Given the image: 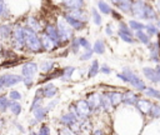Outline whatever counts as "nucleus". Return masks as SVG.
<instances>
[{"label":"nucleus","instance_id":"25","mask_svg":"<svg viewBox=\"0 0 160 135\" xmlns=\"http://www.w3.org/2000/svg\"><path fill=\"white\" fill-rule=\"evenodd\" d=\"M91 131V122L86 119L80 121V132H90Z\"/></svg>","mask_w":160,"mask_h":135},{"label":"nucleus","instance_id":"1","mask_svg":"<svg viewBox=\"0 0 160 135\" xmlns=\"http://www.w3.org/2000/svg\"><path fill=\"white\" fill-rule=\"evenodd\" d=\"M24 35H25V45L34 52H40L44 48L41 44V39L38 36L36 31H34L32 29L24 28Z\"/></svg>","mask_w":160,"mask_h":135},{"label":"nucleus","instance_id":"28","mask_svg":"<svg viewBox=\"0 0 160 135\" xmlns=\"http://www.w3.org/2000/svg\"><path fill=\"white\" fill-rule=\"evenodd\" d=\"M74 68L72 66H68V68H64V71H62V75H61V80H64V81H66V80H70V78H71V75H72V72H74Z\"/></svg>","mask_w":160,"mask_h":135},{"label":"nucleus","instance_id":"7","mask_svg":"<svg viewBox=\"0 0 160 135\" xmlns=\"http://www.w3.org/2000/svg\"><path fill=\"white\" fill-rule=\"evenodd\" d=\"M65 20H66V22H68L72 29H75V30H82L84 26H85V24H86L85 21L74 19V18H71V16L68 15V14H65Z\"/></svg>","mask_w":160,"mask_h":135},{"label":"nucleus","instance_id":"33","mask_svg":"<svg viewBox=\"0 0 160 135\" xmlns=\"http://www.w3.org/2000/svg\"><path fill=\"white\" fill-rule=\"evenodd\" d=\"M129 25H130V28L134 29V30H144V29H146L141 22H138V21H135V20H130V21H129Z\"/></svg>","mask_w":160,"mask_h":135},{"label":"nucleus","instance_id":"52","mask_svg":"<svg viewBox=\"0 0 160 135\" xmlns=\"http://www.w3.org/2000/svg\"><path fill=\"white\" fill-rule=\"evenodd\" d=\"M159 26H160V21H159Z\"/></svg>","mask_w":160,"mask_h":135},{"label":"nucleus","instance_id":"2","mask_svg":"<svg viewBox=\"0 0 160 135\" xmlns=\"http://www.w3.org/2000/svg\"><path fill=\"white\" fill-rule=\"evenodd\" d=\"M71 29H72V28L66 22V20H59V22H58L59 41L56 42V48H58V46H62V45L70 42V39H71V36H72Z\"/></svg>","mask_w":160,"mask_h":135},{"label":"nucleus","instance_id":"51","mask_svg":"<svg viewBox=\"0 0 160 135\" xmlns=\"http://www.w3.org/2000/svg\"><path fill=\"white\" fill-rule=\"evenodd\" d=\"M94 134H102V131H101V130H95Z\"/></svg>","mask_w":160,"mask_h":135},{"label":"nucleus","instance_id":"48","mask_svg":"<svg viewBox=\"0 0 160 135\" xmlns=\"http://www.w3.org/2000/svg\"><path fill=\"white\" fill-rule=\"evenodd\" d=\"M58 102H59V100H54V101H51V102H50V104L46 106V108H48V110H51V109H54V106H55Z\"/></svg>","mask_w":160,"mask_h":135},{"label":"nucleus","instance_id":"44","mask_svg":"<svg viewBox=\"0 0 160 135\" xmlns=\"http://www.w3.org/2000/svg\"><path fill=\"white\" fill-rule=\"evenodd\" d=\"M4 56H5V59H11V58L16 59V54L12 52V51H10V50H5L4 51Z\"/></svg>","mask_w":160,"mask_h":135},{"label":"nucleus","instance_id":"15","mask_svg":"<svg viewBox=\"0 0 160 135\" xmlns=\"http://www.w3.org/2000/svg\"><path fill=\"white\" fill-rule=\"evenodd\" d=\"M41 90H42V95H44V98H48V99L52 98V96L58 92L56 86H54L52 84H48V85H45Z\"/></svg>","mask_w":160,"mask_h":135},{"label":"nucleus","instance_id":"12","mask_svg":"<svg viewBox=\"0 0 160 135\" xmlns=\"http://www.w3.org/2000/svg\"><path fill=\"white\" fill-rule=\"evenodd\" d=\"M68 15H70V16H71V18H74V19H78V20H81V21H85V22H86V20H88V15H86V12L82 10V8H81V9L69 10Z\"/></svg>","mask_w":160,"mask_h":135},{"label":"nucleus","instance_id":"3","mask_svg":"<svg viewBox=\"0 0 160 135\" xmlns=\"http://www.w3.org/2000/svg\"><path fill=\"white\" fill-rule=\"evenodd\" d=\"M11 41H12V46L14 49L18 50H22L25 45V35H24V29L21 28V25L16 24L12 28V34H11Z\"/></svg>","mask_w":160,"mask_h":135},{"label":"nucleus","instance_id":"30","mask_svg":"<svg viewBox=\"0 0 160 135\" xmlns=\"http://www.w3.org/2000/svg\"><path fill=\"white\" fill-rule=\"evenodd\" d=\"M98 6H99L100 11L104 12V14H110V12L112 11V10L110 9V6H109L105 1H102V0H99V1H98Z\"/></svg>","mask_w":160,"mask_h":135},{"label":"nucleus","instance_id":"37","mask_svg":"<svg viewBox=\"0 0 160 135\" xmlns=\"http://www.w3.org/2000/svg\"><path fill=\"white\" fill-rule=\"evenodd\" d=\"M9 99L10 100H20L21 99V94L19 92V91H16V90H11L10 92H9Z\"/></svg>","mask_w":160,"mask_h":135},{"label":"nucleus","instance_id":"26","mask_svg":"<svg viewBox=\"0 0 160 135\" xmlns=\"http://www.w3.org/2000/svg\"><path fill=\"white\" fill-rule=\"evenodd\" d=\"M92 50L96 54H102L105 51V44H104V41L102 40H96L95 44H94V49Z\"/></svg>","mask_w":160,"mask_h":135},{"label":"nucleus","instance_id":"38","mask_svg":"<svg viewBox=\"0 0 160 135\" xmlns=\"http://www.w3.org/2000/svg\"><path fill=\"white\" fill-rule=\"evenodd\" d=\"M8 14V6L4 0H0V16H5Z\"/></svg>","mask_w":160,"mask_h":135},{"label":"nucleus","instance_id":"27","mask_svg":"<svg viewBox=\"0 0 160 135\" xmlns=\"http://www.w3.org/2000/svg\"><path fill=\"white\" fill-rule=\"evenodd\" d=\"M52 65H54V61H51V60L42 61V62L40 64V70H41L42 72H49V71L52 70Z\"/></svg>","mask_w":160,"mask_h":135},{"label":"nucleus","instance_id":"34","mask_svg":"<svg viewBox=\"0 0 160 135\" xmlns=\"http://www.w3.org/2000/svg\"><path fill=\"white\" fill-rule=\"evenodd\" d=\"M91 15H92L94 22H95L96 25H100V24H101V16L99 15V12H98V10H96L95 8L91 9Z\"/></svg>","mask_w":160,"mask_h":135},{"label":"nucleus","instance_id":"10","mask_svg":"<svg viewBox=\"0 0 160 135\" xmlns=\"http://www.w3.org/2000/svg\"><path fill=\"white\" fill-rule=\"evenodd\" d=\"M36 71H38V65L35 62H26L22 65L21 72L24 76H32Z\"/></svg>","mask_w":160,"mask_h":135},{"label":"nucleus","instance_id":"41","mask_svg":"<svg viewBox=\"0 0 160 135\" xmlns=\"http://www.w3.org/2000/svg\"><path fill=\"white\" fill-rule=\"evenodd\" d=\"M92 52H94V50H91V49H86L85 54H82V55L80 56V59H81V60H88V59H90V58H91Z\"/></svg>","mask_w":160,"mask_h":135},{"label":"nucleus","instance_id":"4","mask_svg":"<svg viewBox=\"0 0 160 135\" xmlns=\"http://www.w3.org/2000/svg\"><path fill=\"white\" fill-rule=\"evenodd\" d=\"M74 111L75 114L78 115V118H81V119H86L89 116V114L92 111L88 100H79L75 102V106H74Z\"/></svg>","mask_w":160,"mask_h":135},{"label":"nucleus","instance_id":"49","mask_svg":"<svg viewBox=\"0 0 160 135\" xmlns=\"http://www.w3.org/2000/svg\"><path fill=\"white\" fill-rule=\"evenodd\" d=\"M106 34H108V35H111V34H112V30H111V25H108V26H106Z\"/></svg>","mask_w":160,"mask_h":135},{"label":"nucleus","instance_id":"17","mask_svg":"<svg viewBox=\"0 0 160 135\" xmlns=\"http://www.w3.org/2000/svg\"><path fill=\"white\" fill-rule=\"evenodd\" d=\"M144 75L148 78V79H150L151 81H159V79H160V76H159V74H158V71H155V70H152V69H150V68H145L144 69Z\"/></svg>","mask_w":160,"mask_h":135},{"label":"nucleus","instance_id":"31","mask_svg":"<svg viewBox=\"0 0 160 135\" xmlns=\"http://www.w3.org/2000/svg\"><path fill=\"white\" fill-rule=\"evenodd\" d=\"M80 42H79V38H74L72 40H71V42H70V48H71V50H72V52H78L79 51V49H80Z\"/></svg>","mask_w":160,"mask_h":135},{"label":"nucleus","instance_id":"50","mask_svg":"<svg viewBox=\"0 0 160 135\" xmlns=\"http://www.w3.org/2000/svg\"><path fill=\"white\" fill-rule=\"evenodd\" d=\"M2 88H4V82H2V79L0 76V89H2Z\"/></svg>","mask_w":160,"mask_h":135},{"label":"nucleus","instance_id":"6","mask_svg":"<svg viewBox=\"0 0 160 135\" xmlns=\"http://www.w3.org/2000/svg\"><path fill=\"white\" fill-rule=\"evenodd\" d=\"M1 79H2V82H4L5 88H10V86L22 81V78L20 75H16V74H4L1 76Z\"/></svg>","mask_w":160,"mask_h":135},{"label":"nucleus","instance_id":"45","mask_svg":"<svg viewBox=\"0 0 160 135\" xmlns=\"http://www.w3.org/2000/svg\"><path fill=\"white\" fill-rule=\"evenodd\" d=\"M151 114H152V116H155V118L160 116V108H159V106H152Z\"/></svg>","mask_w":160,"mask_h":135},{"label":"nucleus","instance_id":"13","mask_svg":"<svg viewBox=\"0 0 160 135\" xmlns=\"http://www.w3.org/2000/svg\"><path fill=\"white\" fill-rule=\"evenodd\" d=\"M62 5L69 10L81 9L84 6V0H62Z\"/></svg>","mask_w":160,"mask_h":135},{"label":"nucleus","instance_id":"32","mask_svg":"<svg viewBox=\"0 0 160 135\" xmlns=\"http://www.w3.org/2000/svg\"><path fill=\"white\" fill-rule=\"evenodd\" d=\"M150 106H151V104L148 100H139L138 101V109H140V110H150Z\"/></svg>","mask_w":160,"mask_h":135},{"label":"nucleus","instance_id":"19","mask_svg":"<svg viewBox=\"0 0 160 135\" xmlns=\"http://www.w3.org/2000/svg\"><path fill=\"white\" fill-rule=\"evenodd\" d=\"M42 92V90L40 89V90H38L36 91V95H35V98H34V100H32V104H31V106H30V111H34L36 108H39V106H41V101H42V95L39 98V95Z\"/></svg>","mask_w":160,"mask_h":135},{"label":"nucleus","instance_id":"43","mask_svg":"<svg viewBox=\"0 0 160 135\" xmlns=\"http://www.w3.org/2000/svg\"><path fill=\"white\" fill-rule=\"evenodd\" d=\"M79 42H80L81 46L85 48V50H86V49H91V48H90V42H89L85 38H79Z\"/></svg>","mask_w":160,"mask_h":135},{"label":"nucleus","instance_id":"14","mask_svg":"<svg viewBox=\"0 0 160 135\" xmlns=\"http://www.w3.org/2000/svg\"><path fill=\"white\" fill-rule=\"evenodd\" d=\"M45 32L55 41V44L59 41V30H58L56 26H54V25H51V24H48V25L45 26Z\"/></svg>","mask_w":160,"mask_h":135},{"label":"nucleus","instance_id":"46","mask_svg":"<svg viewBox=\"0 0 160 135\" xmlns=\"http://www.w3.org/2000/svg\"><path fill=\"white\" fill-rule=\"evenodd\" d=\"M146 29H148L149 32H151V34H156V32H158V29H156L155 26H152V25H148Z\"/></svg>","mask_w":160,"mask_h":135},{"label":"nucleus","instance_id":"24","mask_svg":"<svg viewBox=\"0 0 160 135\" xmlns=\"http://www.w3.org/2000/svg\"><path fill=\"white\" fill-rule=\"evenodd\" d=\"M9 108H10V111H11L14 115H19V114L21 112V105H20L16 100H11Z\"/></svg>","mask_w":160,"mask_h":135},{"label":"nucleus","instance_id":"16","mask_svg":"<svg viewBox=\"0 0 160 135\" xmlns=\"http://www.w3.org/2000/svg\"><path fill=\"white\" fill-rule=\"evenodd\" d=\"M48 108H42V106H39V108H36L32 112H34V116H35V119L38 120V121H41V120H44L45 118H46V114H48Z\"/></svg>","mask_w":160,"mask_h":135},{"label":"nucleus","instance_id":"5","mask_svg":"<svg viewBox=\"0 0 160 135\" xmlns=\"http://www.w3.org/2000/svg\"><path fill=\"white\" fill-rule=\"evenodd\" d=\"M122 74L126 76L128 82H130L135 89H138V90H144V89H146V88H145V84H144L136 75H134V72H132L131 70H129V69H124Z\"/></svg>","mask_w":160,"mask_h":135},{"label":"nucleus","instance_id":"21","mask_svg":"<svg viewBox=\"0 0 160 135\" xmlns=\"http://www.w3.org/2000/svg\"><path fill=\"white\" fill-rule=\"evenodd\" d=\"M106 94H108V96L110 98V101H111L112 106H116V105L122 100V95H121L120 92L112 91V92H106Z\"/></svg>","mask_w":160,"mask_h":135},{"label":"nucleus","instance_id":"47","mask_svg":"<svg viewBox=\"0 0 160 135\" xmlns=\"http://www.w3.org/2000/svg\"><path fill=\"white\" fill-rule=\"evenodd\" d=\"M100 71H101V72H105V74H110V72H111V70H110L109 66H106V65H102V66L100 68Z\"/></svg>","mask_w":160,"mask_h":135},{"label":"nucleus","instance_id":"23","mask_svg":"<svg viewBox=\"0 0 160 135\" xmlns=\"http://www.w3.org/2000/svg\"><path fill=\"white\" fill-rule=\"evenodd\" d=\"M99 71H100L99 62H98V60H94V61H92V64H91V66H90V69H89L88 76H89V78H94Z\"/></svg>","mask_w":160,"mask_h":135},{"label":"nucleus","instance_id":"8","mask_svg":"<svg viewBox=\"0 0 160 135\" xmlns=\"http://www.w3.org/2000/svg\"><path fill=\"white\" fill-rule=\"evenodd\" d=\"M88 102H89L91 110L99 109L101 106V96L99 94H90L88 96Z\"/></svg>","mask_w":160,"mask_h":135},{"label":"nucleus","instance_id":"22","mask_svg":"<svg viewBox=\"0 0 160 135\" xmlns=\"http://www.w3.org/2000/svg\"><path fill=\"white\" fill-rule=\"evenodd\" d=\"M26 24H28V26L30 28V29H32L34 31H39L40 30V22L35 19V18H32V16H29L28 19H26Z\"/></svg>","mask_w":160,"mask_h":135},{"label":"nucleus","instance_id":"20","mask_svg":"<svg viewBox=\"0 0 160 135\" xmlns=\"http://www.w3.org/2000/svg\"><path fill=\"white\" fill-rule=\"evenodd\" d=\"M12 34V28L10 25H1L0 26V38L9 39Z\"/></svg>","mask_w":160,"mask_h":135},{"label":"nucleus","instance_id":"29","mask_svg":"<svg viewBox=\"0 0 160 135\" xmlns=\"http://www.w3.org/2000/svg\"><path fill=\"white\" fill-rule=\"evenodd\" d=\"M11 100L8 99L6 96H0V111H5L6 109H9Z\"/></svg>","mask_w":160,"mask_h":135},{"label":"nucleus","instance_id":"36","mask_svg":"<svg viewBox=\"0 0 160 135\" xmlns=\"http://www.w3.org/2000/svg\"><path fill=\"white\" fill-rule=\"evenodd\" d=\"M119 36L124 40V41H126V42H134V40H132V36L130 35V34H126V32H122V31H119Z\"/></svg>","mask_w":160,"mask_h":135},{"label":"nucleus","instance_id":"40","mask_svg":"<svg viewBox=\"0 0 160 135\" xmlns=\"http://www.w3.org/2000/svg\"><path fill=\"white\" fill-rule=\"evenodd\" d=\"M22 82L25 84V86L26 88H30V86H32V76H24L22 78Z\"/></svg>","mask_w":160,"mask_h":135},{"label":"nucleus","instance_id":"39","mask_svg":"<svg viewBox=\"0 0 160 135\" xmlns=\"http://www.w3.org/2000/svg\"><path fill=\"white\" fill-rule=\"evenodd\" d=\"M146 95H149V96H154V98H158V99H160V92H159L158 90L152 89V88H149V89H148V91H146Z\"/></svg>","mask_w":160,"mask_h":135},{"label":"nucleus","instance_id":"42","mask_svg":"<svg viewBox=\"0 0 160 135\" xmlns=\"http://www.w3.org/2000/svg\"><path fill=\"white\" fill-rule=\"evenodd\" d=\"M39 134L40 135H48V134H50V128L48 125H41L40 126V130H39Z\"/></svg>","mask_w":160,"mask_h":135},{"label":"nucleus","instance_id":"35","mask_svg":"<svg viewBox=\"0 0 160 135\" xmlns=\"http://www.w3.org/2000/svg\"><path fill=\"white\" fill-rule=\"evenodd\" d=\"M136 38H139L140 39V41L141 42H144V44H149V36L148 35H145L141 30H138V32H136Z\"/></svg>","mask_w":160,"mask_h":135},{"label":"nucleus","instance_id":"11","mask_svg":"<svg viewBox=\"0 0 160 135\" xmlns=\"http://www.w3.org/2000/svg\"><path fill=\"white\" fill-rule=\"evenodd\" d=\"M78 120V115L76 114H74V112H66V114H64L61 118H60V122L62 124V125H65V126H70L72 122H75Z\"/></svg>","mask_w":160,"mask_h":135},{"label":"nucleus","instance_id":"9","mask_svg":"<svg viewBox=\"0 0 160 135\" xmlns=\"http://www.w3.org/2000/svg\"><path fill=\"white\" fill-rule=\"evenodd\" d=\"M41 44H42V48L45 49V50H52L54 48H56V44H55V41L46 34V32H44L42 35H41Z\"/></svg>","mask_w":160,"mask_h":135},{"label":"nucleus","instance_id":"18","mask_svg":"<svg viewBox=\"0 0 160 135\" xmlns=\"http://www.w3.org/2000/svg\"><path fill=\"white\" fill-rule=\"evenodd\" d=\"M122 101L125 104H129V105H132L138 101V98L135 96V94L132 91H126L124 95H122Z\"/></svg>","mask_w":160,"mask_h":135}]
</instances>
